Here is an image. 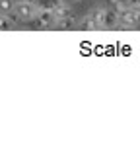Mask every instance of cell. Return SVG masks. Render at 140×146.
Listing matches in <instances>:
<instances>
[{
  "mask_svg": "<svg viewBox=\"0 0 140 146\" xmlns=\"http://www.w3.org/2000/svg\"><path fill=\"white\" fill-rule=\"evenodd\" d=\"M16 2H33V0H16Z\"/></svg>",
  "mask_w": 140,
  "mask_h": 146,
  "instance_id": "9c48e42d",
  "label": "cell"
},
{
  "mask_svg": "<svg viewBox=\"0 0 140 146\" xmlns=\"http://www.w3.org/2000/svg\"><path fill=\"white\" fill-rule=\"evenodd\" d=\"M14 14H16V20L20 22H29L35 14V4L33 2H16L14 4Z\"/></svg>",
  "mask_w": 140,
  "mask_h": 146,
  "instance_id": "7a4b0ae2",
  "label": "cell"
},
{
  "mask_svg": "<svg viewBox=\"0 0 140 146\" xmlns=\"http://www.w3.org/2000/svg\"><path fill=\"white\" fill-rule=\"evenodd\" d=\"M12 27V20L6 14H0V29H10Z\"/></svg>",
  "mask_w": 140,
  "mask_h": 146,
  "instance_id": "ba28073f",
  "label": "cell"
},
{
  "mask_svg": "<svg viewBox=\"0 0 140 146\" xmlns=\"http://www.w3.org/2000/svg\"><path fill=\"white\" fill-rule=\"evenodd\" d=\"M14 4H16V0H0V10H2V14L12 12L14 10Z\"/></svg>",
  "mask_w": 140,
  "mask_h": 146,
  "instance_id": "52a82bcc",
  "label": "cell"
},
{
  "mask_svg": "<svg viewBox=\"0 0 140 146\" xmlns=\"http://www.w3.org/2000/svg\"><path fill=\"white\" fill-rule=\"evenodd\" d=\"M53 23L57 25L58 29H70V27H74L76 20H74V16H64V18H55Z\"/></svg>",
  "mask_w": 140,
  "mask_h": 146,
  "instance_id": "3957f363",
  "label": "cell"
},
{
  "mask_svg": "<svg viewBox=\"0 0 140 146\" xmlns=\"http://www.w3.org/2000/svg\"><path fill=\"white\" fill-rule=\"evenodd\" d=\"M119 16H117V10H105V16H103V25H113L117 23Z\"/></svg>",
  "mask_w": 140,
  "mask_h": 146,
  "instance_id": "277c9868",
  "label": "cell"
},
{
  "mask_svg": "<svg viewBox=\"0 0 140 146\" xmlns=\"http://www.w3.org/2000/svg\"><path fill=\"white\" fill-rule=\"evenodd\" d=\"M78 25H80V29H95V27H97V25H95V22L92 20V16H86L84 20H80V23H78Z\"/></svg>",
  "mask_w": 140,
  "mask_h": 146,
  "instance_id": "8992f818",
  "label": "cell"
},
{
  "mask_svg": "<svg viewBox=\"0 0 140 146\" xmlns=\"http://www.w3.org/2000/svg\"><path fill=\"white\" fill-rule=\"evenodd\" d=\"M92 20L95 22V25H103V16H105V10L103 8H95V10H92Z\"/></svg>",
  "mask_w": 140,
  "mask_h": 146,
  "instance_id": "5b68a950",
  "label": "cell"
},
{
  "mask_svg": "<svg viewBox=\"0 0 140 146\" xmlns=\"http://www.w3.org/2000/svg\"><path fill=\"white\" fill-rule=\"evenodd\" d=\"M72 2H82V0H72Z\"/></svg>",
  "mask_w": 140,
  "mask_h": 146,
  "instance_id": "30bf717a",
  "label": "cell"
},
{
  "mask_svg": "<svg viewBox=\"0 0 140 146\" xmlns=\"http://www.w3.org/2000/svg\"><path fill=\"white\" fill-rule=\"evenodd\" d=\"M117 16H119L117 23H123V25H138L140 23V6L123 8V10L117 12Z\"/></svg>",
  "mask_w": 140,
  "mask_h": 146,
  "instance_id": "6da1fadb",
  "label": "cell"
}]
</instances>
